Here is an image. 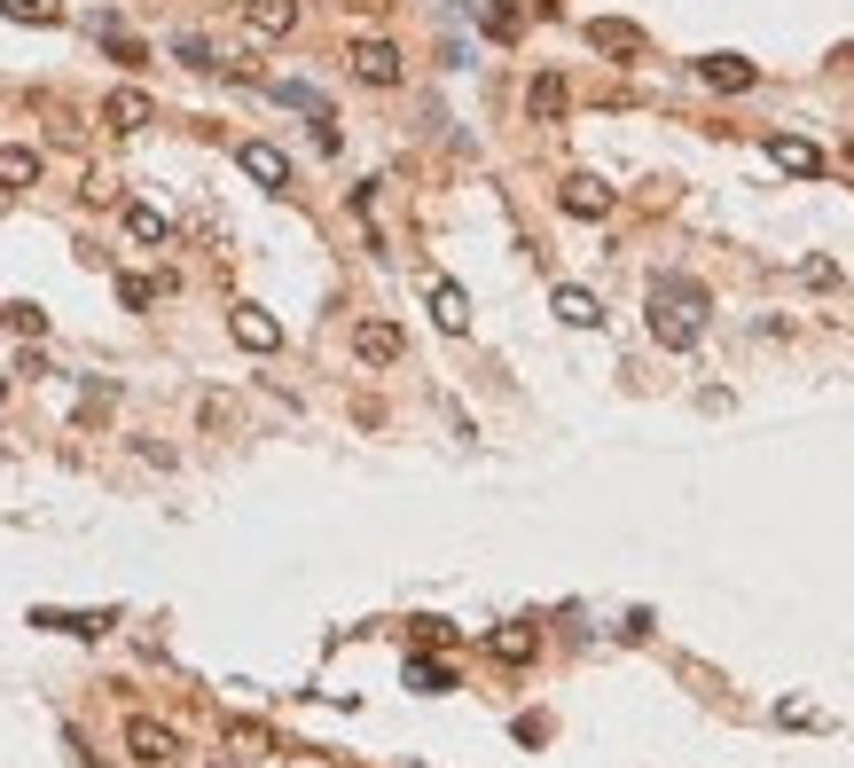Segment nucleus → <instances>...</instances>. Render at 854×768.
Wrapping results in <instances>:
<instances>
[{
	"label": "nucleus",
	"instance_id": "f257e3e1",
	"mask_svg": "<svg viewBox=\"0 0 854 768\" xmlns=\"http://www.w3.org/2000/svg\"><path fill=\"white\" fill-rule=\"evenodd\" d=\"M706 314H714V298H706L698 275H658L651 283V337L666 354H690L706 337Z\"/></svg>",
	"mask_w": 854,
	"mask_h": 768
},
{
	"label": "nucleus",
	"instance_id": "f03ea898",
	"mask_svg": "<svg viewBox=\"0 0 854 768\" xmlns=\"http://www.w3.org/2000/svg\"><path fill=\"white\" fill-rule=\"evenodd\" d=\"M354 354H361L369 369H392V361L408 354V337H400L392 314H361V322H354Z\"/></svg>",
	"mask_w": 854,
	"mask_h": 768
},
{
	"label": "nucleus",
	"instance_id": "7ed1b4c3",
	"mask_svg": "<svg viewBox=\"0 0 854 768\" xmlns=\"http://www.w3.org/2000/svg\"><path fill=\"white\" fill-rule=\"evenodd\" d=\"M126 753H134L141 768H173V760H181V737H173V722L134 714V722H126Z\"/></svg>",
	"mask_w": 854,
	"mask_h": 768
},
{
	"label": "nucleus",
	"instance_id": "20e7f679",
	"mask_svg": "<svg viewBox=\"0 0 854 768\" xmlns=\"http://www.w3.org/2000/svg\"><path fill=\"white\" fill-rule=\"evenodd\" d=\"M354 78H361V87H400V48L392 40H354Z\"/></svg>",
	"mask_w": 854,
	"mask_h": 768
},
{
	"label": "nucleus",
	"instance_id": "39448f33",
	"mask_svg": "<svg viewBox=\"0 0 854 768\" xmlns=\"http://www.w3.org/2000/svg\"><path fill=\"white\" fill-rule=\"evenodd\" d=\"M228 329H235V346H243V354H275V346H283V322H275L267 306H235Z\"/></svg>",
	"mask_w": 854,
	"mask_h": 768
},
{
	"label": "nucleus",
	"instance_id": "423d86ee",
	"mask_svg": "<svg viewBox=\"0 0 854 768\" xmlns=\"http://www.w3.org/2000/svg\"><path fill=\"white\" fill-rule=\"evenodd\" d=\"M243 32L251 40H291L298 32V0H243Z\"/></svg>",
	"mask_w": 854,
	"mask_h": 768
},
{
	"label": "nucleus",
	"instance_id": "0eeeda50",
	"mask_svg": "<svg viewBox=\"0 0 854 768\" xmlns=\"http://www.w3.org/2000/svg\"><path fill=\"white\" fill-rule=\"evenodd\" d=\"M557 204H565V212H572V220H604V212H612V204H620V197H612V189H604V181H595V173H572V181H565V189H557Z\"/></svg>",
	"mask_w": 854,
	"mask_h": 768
},
{
	"label": "nucleus",
	"instance_id": "6e6552de",
	"mask_svg": "<svg viewBox=\"0 0 854 768\" xmlns=\"http://www.w3.org/2000/svg\"><path fill=\"white\" fill-rule=\"evenodd\" d=\"M698 78L721 87V95H745V87H760V63H745V55H698Z\"/></svg>",
	"mask_w": 854,
	"mask_h": 768
},
{
	"label": "nucleus",
	"instance_id": "1a4fd4ad",
	"mask_svg": "<svg viewBox=\"0 0 854 768\" xmlns=\"http://www.w3.org/2000/svg\"><path fill=\"white\" fill-rule=\"evenodd\" d=\"M149 118H157V103H149L141 87H118V95H103V126H110V134H141Z\"/></svg>",
	"mask_w": 854,
	"mask_h": 768
},
{
	"label": "nucleus",
	"instance_id": "9d476101",
	"mask_svg": "<svg viewBox=\"0 0 854 768\" xmlns=\"http://www.w3.org/2000/svg\"><path fill=\"white\" fill-rule=\"evenodd\" d=\"M235 157H243V173L260 181V189H291V157H283L275 141H243Z\"/></svg>",
	"mask_w": 854,
	"mask_h": 768
},
{
	"label": "nucleus",
	"instance_id": "9b49d317",
	"mask_svg": "<svg viewBox=\"0 0 854 768\" xmlns=\"http://www.w3.org/2000/svg\"><path fill=\"white\" fill-rule=\"evenodd\" d=\"M565 103H572L565 71H534V87H526V111H534V126H557V118H565Z\"/></svg>",
	"mask_w": 854,
	"mask_h": 768
},
{
	"label": "nucleus",
	"instance_id": "f8f14e48",
	"mask_svg": "<svg viewBox=\"0 0 854 768\" xmlns=\"http://www.w3.org/2000/svg\"><path fill=\"white\" fill-rule=\"evenodd\" d=\"M588 48H595V55L635 63V55H643V32H635V24H620V17H595V24H588Z\"/></svg>",
	"mask_w": 854,
	"mask_h": 768
},
{
	"label": "nucleus",
	"instance_id": "ddd939ff",
	"mask_svg": "<svg viewBox=\"0 0 854 768\" xmlns=\"http://www.w3.org/2000/svg\"><path fill=\"white\" fill-rule=\"evenodd\" d=\"M768 157H777L784 173H800V181H808V173H823V149H815V141H800V134H768Z\"/></svg>",
	"mask_w": 854,
	"mask_h": 768
},
{
	"label": "nucleus",
	"instance_id": "4468645a",
	"mask_svg": "<svg viewBox=\"0 0 854 768\" xmlns=\"http://www.w3.org/2000/svg\"><path fill=\"white\" fill-rule=\"evenodd\" d=\"M432 322H440L447 337H463V329H471V291H463V283H432Z\"/></svg>",
	"mask_w": 854,
	"mask_h": 768
},
{
	"label": "nucleus",
	"instance_id": "2eb2a0df",
	"mask_svg": "<svg viewBox=\"0 0 854 768\" xmlns=\"http://www.w3.org/2000/svg\"><path fill=\"white\" fill-rule=\"evenodd\" d=\"M486 651H494L502 666H526V659L541 651V635H534V628H494V635H486Z\"/></svg>",
	"mask_w": 854,
	"mask_h": 768
},
{
	"label": "nucleus",
	"instance_id": "dca6fc26",
	"mask_svg": "<svg viewBox=\"0 0 854 768\" xmlns=\"http://www.w3.org/2000/svg\"><path fill=\"white\" fill-rule=\"evenodd\" d=\"M32 181H40V149L9 141V149H0V189H32Z\"/></svg>",
	"mask_w": 854,
	"mask_h": 768
},
{
	"label": "nucleus",
	"instance_id": "f3484780",
	"mask_svg": "<svg viewBox=\"0 0 854 768\" xmlns=\"http://www.w3.org/2000/svg\"><path fill=\"white\" fill-rule=\"evenodd\" d=\"M557 322H565V329H595V322H604V306H595L588 291L565 283V291H557Z\"/></svg>",
	"mask_w": 854,
	"mask_h": 768
},
{
	"label": "nucleus",
	"instance_id": "a211bd4d",
	"mask_svg": "<svg viewBox=\"0 0 854 768\" xmlns=\"http://www.w3.org/2000/svg\"><path fill=\"white\" fill-rule=\"evenodd\" d=\"M126 235H141V243H165V235H173V220H165L157 204H126Z\"/></svg>",
	"mask_w": 854,
	"mask_h": 768
},
{
	"label": "nucleus",
	"instance_id": "6ab92c4d",
	"mask_svg": "<svg viewBox=\"0 0 854 768\" xmlns=\"http://www.w3.org/2000/svg\"><path fill=\"white\" fill-rule=\"evenodd\" d=\"M408 691H455V666H440V659H408Z\"/></svg>",
	"mask_w": 854,
	"mask_h": 768
},
{
	"label": "nucleus",
	"instance_id": "aec40b11",
	"mask_svg": "<svg viewBox=\"0 0 854 768\" xmlns=\"http://www.w3.org/2000/svg\"><path fill=\"white\" fill-rule=\"evenodd\" d=\"M486 32H494V40H518V32H526V9H518V0H494V9H486Z\"/></svg>",
	"mask_w": 854,
	"mask_h": 768
},
{
	"label": "nucleus",
	"instance_id": "412c9836",
	"mask_svg": "<svg viewBox=\"0 0 854 768\" xmlns=\"http://www.w3.org/2000/svg\"><path fill=\"white\" fill-rule=\"evenodd\" d=\"M0 9H9L17 24H63V9H55V0H0Z\"/></svg>",
	"mask_w": 854,
	"mask_h": 768
},
{
	"label": "nucleus",
	"instance_id": "4be33fe9",
	"mask_svg": "<svg viewBox=\"0 0 854 768\" xmlns=\"http://www.w3.org/2000/svg\"><path fill=\"white\" fill-rule=\"evenodd\" d=\"M103 40H110V63H126V71H134V63H149V48H141V40H126L118 24H103Z\"/></svg>",
	"mask_w": 854,
	"mask_h": 768
},
{
	"label": "nucleus",
	"instance_id": "5701e85b",
	"mask_svg": "<svg viewBox=\"0 0 854 768\" xmlns=\"http://www.w3.org/2000/svg\"><path fill=\"white\" fill-rule=\"evenodd\" d=\"M228 745H235V753H267L275 737H267L260 722H228Z\"/></svg>",
	"mask_w": 854,
	"mask_h": 768
},
{
	"label": "nucleus",
	"instance_id": "b1692460",
	"mask_svg": "<svg viewBox=\"0 0 854 768\" xmlns=\"http://www.w3.org/2000/svg\"><path fill=\"white\" fill-rule=\"evenodd\" d=\"M0 322L24 329V337H40V329H48V314H40V306H24V298H17V306H0Z\"/></svg>",
	"mask_w": 854,
	"mask_h": 768
},
{
	"label": "nucleus",
	"instance_id": "393cba45",
	"mask_svg": "<svg viewBox=\"0 0 854 768\" xmlns=\"http://www.w3.org/2000/svg\"><path fill=\"white\" fill-rule=\"evenodd\" d=\"M173 55H181V63H189V71H220V63H212V48H204V40H197V32H181V48H173Z\"/></svg>",
	"mask_w": 854,
	"mask_h": 768
},
{
	"label": "nucleus",
	"instance_id": "a878e982",
	"mask_svg": "<svg viewBox=\"0 0 854 768\" xmlns=\"http://www.w3.org/2000/svg\"><path fill=\"white\" fill-rule=\"evenodd\" d=\"M118 298H126V306H134V314H141V306H149V298H157V283H149V275H118Z\"/></svg>",
	"mask_w": 854,
	"mask_h": 768
},
{
	"label": "nucleus",
	"instance_id": "bb28decb",
	"mask_svg": "<svg viewBox=\"0 0 854 768\" xmlns=\"http://www.w3.org/2000/svg\"><path fill=\"white\" fill-rule=\"evenodd\" d=\"M78 197H87V204H110V197H118V181H110V173H87V189H78Z\"/></svg>",
	"mask_w": 854,
	"mask_h": 768
},
{
	"label": "nucleus",
	"instance_id": "cd10ccee",
	"mask_svg": "<svg viewBox=\"0 0 854 768\" xmlns=\"http://www.w3.org/2000/svg\"><path fill=\"white\" fill-rule=\"evenodd\" d=\"M354 9H361V17H384V9H400V0H354Z\"/></svg>",
	"mask_w": 854,
	"mask_h": 768
},
{
	"label": "nucleus",
	"instance_id": "c85d7f7f",
	"mask_svg": "<svg viewBox=\"0 0 854 768\" xmlns=\"http://www.w3.org/2000/svg\"><path fill=\"white\" fill-rule=\"evenodd\" d=\"M534 9H541V17H565V0H534Z\"/></svg>",
	"mask_w": 854,
	"mask_h": 768
},
{
	"label": "nucleus",
	"instance_id": "c756f323",
	"mask_svg": "<svg viewBox=\"0 0 854 768\" xmlns=\"http://www.w3.org/2000/svg\"><path fill=\"white\" fill-rule=\"evenodd\" d=\"M189 768H228V760H189Z\"/></svg>",
	"mask_w": 854,
	"mask_h": 768
},
{
	"label": "nucleus",
	"instance_id": "7c9ffc66",
	"mask_svg": "<svg viewBox=\"0 0 854 768\" xmlns=\"http://www.w3.org/2000/svg\"><path fill=\"white\" fill-rule=\"evenodd\" d=\"M0 400H9V377H0Z\"/></svg>",
	"mask_w": 854,
	"mask_h": 768
}]
</instances>
